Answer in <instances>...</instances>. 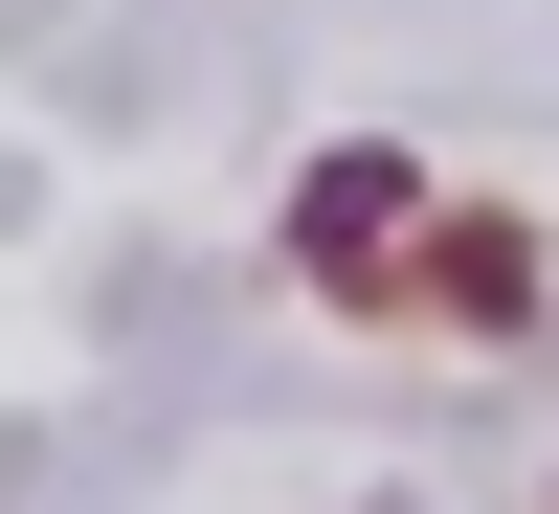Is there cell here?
<instances>
[{
	"mask_svg": "<svg viewBox=\"0 0 559 514\" xmlns=\"http://www.w3.org/2000/svg\"><path fill=\"white\" fill-rule=\"evenodd\" d=\"M403 313H426V336H537V224L426 202V247H403Z\"/></svg>",
	"mask_w": 559,
	"mask_h": 514,
	"instance_id": "2",
	"label": "cell"
},
{
	"mask_svg": "<svg viewBox=\"0 0 559 514\" xmlns=\"http://www.w3.org/2000/svg\"><path fill=\"white\" fill-rule=\"evenodd\" d=\"M403 247H426V157H381V134H336V157L292 179V268L336 313H403Z\"/></svg>",
	"mask_w": 559,
	"mask_h": 514,
	"instance_id": "1",
	"label": "cell"
}]
</instances>
